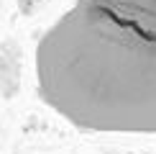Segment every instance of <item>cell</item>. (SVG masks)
Instances as JSON below:
<instances>
[{
	"label": "cell",
	"mask_w": 156,
	"mask_h": 154,
	"mask_svg": "<svg viewBox=\"0 0 156 154\" xmlns=\"http://www.w3.org/2000/svg\"><path fill=\"white\" fill-rule=\"evenodd\" d=\"M36 90L90 134H156V0H74L34 54Z\"/></svg>",
	"instance_id": "6da1fadb"
},
{
	"label": "cell",
	"mask_w": 156,
	"mask_h": 154,
	"mask_svg": "<svg viewBox=\"0 0 156 154\" xmlns=\"http://www.w3.org/2000/svg\"><path fill=\"white\" fill-rule=\"evenodd\" d=\"M0 8H3V0H0Z\"/></svg>",
	"instance_id": "7a4b0ae2"
}]
</instances>
